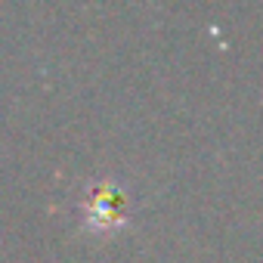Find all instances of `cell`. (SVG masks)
<instances>
[{"instance_id": "cell-1", "label": "cell", "mask_w": 263, "mask_h": 263, "mask_svg": "<svg viewBox=\"0 0 263 263\" xmlns=\"http://www.w3.org/2000/svg\"><path fill=\"white\" fill-rule=\"evenodd\" d=\"M121 208H124V192L111 183H102L93 189V195L87 201V223L90 226H118Z\"/></svg>"}]
</instances>
